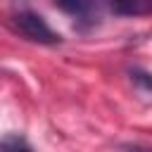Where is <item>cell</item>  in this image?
Returning a JSON list of instances; mask_svg holds the SVG:
<instances>
[{
    "label": "cell",
    "instance_id": "1",
    "mask_svg": "<svg viewBox=\"0 0 152 152\" xmlns=\"http://www.w3.org/2000/svg\"><path fill=\"white\" fill-rule=\"evenodd\" d=\"M12 26L17 33H21L26 40L31 43H40V45H57L59 43V33H55L48 21L36 14V12H19L12 17Z\"/></svg>",
    "mask_w": 152,
    "mask_h": 152
},
{
    "label": "cell",
    "instance_id": "2",
    "mask_svg": "<svg viewBox=\"0 0 152 152\" xmlns=\"http://www.w3.org/2000/svg\"><path fill=\"white\" fill-rule=\"evenodd\" d=\"M109 5L121 17H145V14H152V0H109Z\"/></svg>",
    "mask_w": 152,
    "mask_h": 152
},
{
    "label": "cell",
    "instance_id": "3",
    "mask_svg": "<svg viewBox=\"0 0 152 152\" xmlns=\"http://www.w3.org/2000/svg\"><path fill=\"white\" fill-rule=\"evenodd\" d=\"M55 2L71 17H88L97 5V0H55Z\"/></svg>",
    "mask_w": 152,
    "mask_h": 152
},
{
    "label": "cell",
    "instance_id": "4",
    "mask_svg": "<svg viewBox=\"0 0 152 152\" xmlns=\"http://www.w3.org/2000/svg\"><path fill=\"white\" fill-rule=\"evenodd\" d=\"M0 152H33V150L26 145V140H21L17 135H10L0 142Z\"/></svg>",
    "mask_w": 152,
    "mask_h": 152
},
{
    "label": "cell",
    "instance_id": "5",
    "mask_svg": "<svg viewBox=\"0 0 152 152\" xmlns=\"http://www.w3.org/2000/svg\"><path fill=\"white\" fill-rule=\"evenodd\" d=\"M131 81H133L135 86H140L142 90L152 93V74H147V71H142V69H133V71H131Z\"/></svg>",
    "mask_w": 152,
    "mask_h": 152
},
{
    "label": "cell",
    "instance_id": "6",
    "mask_svg": "<svg viewBox=\"0 0 152 152\" xmlns=\"http://www.w3.org/2000/svg\"><path fill=\"white\" fill-rule=\"evenodd\" d=\"M121 152H152L147 145H121Z\"/></svg>",
    "mask_w": 152,
    "mask_h": 152
}]
</instances>
